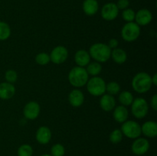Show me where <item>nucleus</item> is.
I'll return each instance as SVG.
<instances>
[{
  "label": "nucleus",
  "mask_w": 157,
  "mask_h": 156,
  "mask_svg": "<svg viewBox=\"0 0 157 156\" xmlns=\"http://www.w3.org/2000/svg\"><path fill=\"white\" fill-rule=\"evenodd\" d=\"M88 52L90 58H93L95 61L99 63H105L110 58L111 49L107 44L95 43L90 46Z\"/></svg>",
  "instance_id": "1"
},
{
  "label": "nucleus",
  "mask_w": 157,
  "mask_h": 156,
  "mask_svg": "<svg viewBox=\"0 0 157 156\" xmlns=\"http://www.w3.org/2000/svg\"><path fill=\"white\" fill-rule=\"evenodd\" d=\"M151 76L146 72H140L132 80V87L138 93H147L151 89Z\"/></svg>",
  "instance_id": "2"
},
{
  "label": "nucleus",
  "mask_w": 157,
  "mask_h": 156,
  "mask_svg": "<svg viewBox=\"0 0 157 156\" xmlns=\"http://www.w3.org/2000/svg\"><path fill=\"white\" fill-rule=\"evenodd\" d=\"M89 79V75L84 67H73L69 71L68 81L71 86L76 88H80L87 84Z\"/></svg>",
  "instance_id": "3"
},
{
  "label": "nucleus",
  "mask_w": 157,
  "mask_h": 156,
  "mask_svg": "<svg viewBox=\"0 0 157 156\" xmlns=\"http://www.w3.org/2000/svg\"><path fill=\"white\" fill-rule=\"evenodd\" d=\"M106 82L100 76H92L88 79L87 84V90L90 95L94 96H101L106 92Z\"/></svg>",
  "instance_id": "4"
},
{
  "label": "nucleus",
  "mask_w": 157,
  "mask_h": 156,
  "mask_svg": "<svg viewBox=\"0 0 157 156\" xmlns=\"http://www.w3.org/2000/svg\"><path fill=\"white\" fill-rule=\"evenodd\" d=\"M140 35V26L134 21L127 22L121 29V36L127 42L135 41Z\"/></svg>",
  "instance_id": "5"
},
{
  "label": "nucleus",
  "mask_w": 157,
  "mask_h": 156,
  "mask_svg": "<svg viewBox=\"0 0 157 156\" xmlns=\"http://www.w3.org/2000/svg\"><path fill=\"white\" fill-rule=\"evenodd\" d=\"M123 135L128 139H136L140 136L141 125L136 121L127 120L122 123L121 128Z\"/></svg>",
  "instance_id": "6"
},
{
  "label": "nucleus",
  "mask_w": 157,
  "mask_h": 156,
  "mask_svg": "<svg viewBox=\"0 0 157 156\" xmlns=\"http://www.w3.org/2000/svg\"><path fill=\"white\" fill-rule=\"evenodd\" d=\"M131 113L136 119H144L149 112V105L147 101L142 97L133 99L131 105Z\"/></svg>",
  "instance_id": "7"
},
{
  "label": "nucleus",
  "mask_w": 157,
  "mask_h": 156,
  "mask_svg": "<svg viewBox=\"0 0 157 156\" xmlns=\"http://www.w3.org/2000/svg\"><path fill=\"white\" fill-rule=\"evenodd\" d=\"M49 56L51 61L54 64H61L67 61L68 58V50L64 46L58 45L54 47Z\"/></svg>",
  "instance_id": "8"
},
{
  "label": "nucleus",
  "mask_w": 157,
  "mask_h": 156,
  "mask_svg": "<svg viewBox=\"0 0 157 156\" xmlns=\"http://www.w3.org/2000/svg\"><path fill=\"white\" fill-rule=\"evenodd\" d=\"M150 149V142L145 138H137L133 141L131 145V151L138 156L144 155Z\"/></svg>",
  "instance_id": "9"
},
{
  "label": "nucleus",
  "mask_w": 157,
  "mask_h": 156,
  "mask_svg": "<svg viewBox=\"0 0 157 156\" xmlns=\"http://www.w3.org/2000/svg\"><path fill=\"white\" fill-rule=\"evenodd\" d=\"M119 11L116 3H106L101 9V16L106 21H113L117 18L119 15Z\"/></svg>",
  "instance_id": "10"
},
{
  "label": "nucleus",
  "mask_w": 157,
  "mask_h": 156,
  "mask_svg": "<svg viewBox=\"0 0 157 156\" xmlns=\"http://www.w3.org/2000/svg\"><path fill=\"white\" fill-rule=\"evenodd\" d=\"M41 112V107L38 102L30 101L25 104L23 109V115L29 120H34L38 117Z\"/></svg>",
  "instance_id": "11"
},
{
  "label": "nucleus",
  "mask_w": 157,
  "mask_h": 156,
  "mask_svg": "<svg viewBox=\"0 0 157 156\" xmlns=\"http://www.w3.org/2000/svg\"><path fill=\"white\" fill-rule=\"evenodd\" d=\"M134 20L139 26L148 25L153 20V14L149 9H141L136 12Z\"/></svg>",
  "instance_id": "12"
},
{
  "label": "nucleus",
  "mask_w": 157,
  "mask_h": 156,
  "mask_svg": "<svg viewBox=\"0 0 157 156\" xmlns=\"http://www.w3.org/2000/svg\"><path fill=\"white\" fill-rule=\"evenodd\" d=\"M52 134L50 128L47 126H41L37 129L35 139L41 145H47L52 139Z\"/></svg>",
  "instance_id": "13"
},
{
  "label": "nucleus",
  "mask_w": 157,
  "mask_h": 156,
  "mask_svg": "<svg viewBox=\"0 0 157 156\" xmlns=\"http://www.w3.org/2000/svg\"><path fill=\"white\" fill-rule=\"evenodd\" d=\"M68 101L73 107H80L84 102V95L81 90L75 89L71 90L68 95Z\"/></svg>",
  "instance_id": "14"
},
{
  "label": "nucleus",
  "mask_w": 157,
  "mask_h": 156,
  "mask_svg": "<svg viewBox=\"0 0 157 156\" xmlns=\"http://www.w3.org/2000/svg\"><path fill=\"white\" fill-rule=\"evenodd\" d=\"M15 93V87L12 84L2 82L0 84V99L7 100L14 96Z\"/></svg>",
  "instance_id": "15"
},
{
  "label": "nucleus",
  "mask_w": 157,
  "mask_h": 156,
  "mask_svg": "<svg viewBox=\"0 0 157 156\" xmlns=\"http://www.w3.org/2000/svg\"><path fill=\"white\" fill-rule=\"evenodd\" d=\"M100 106L104 111L110 112L116 107V100L113 96L110 94H103L100 99Z\"/></svg>",
  "instance_id": "16"
},
{
  "label": "nucleus",
  "mask_w": 157,
  "mask_h": 156,
  "mask_svg": "<svg viewBox=\"0 0 157 156\" xmlns=\"http://www.w3.org/2000/svg\"><path fill=\"white\" fill-rule=\"evenodd\" d=\"M141 133L147 138L156 137L157 123L154 121H147L141 125Z\"/></svg>",
  "instance_id": "17"
},
{
  "label": "nucleus",
  "mask_w": 157,
  "mask_h": 156,
  "mask_svg": "<svg viewBox=\"0 0 157 156\" xmlns=\"http://www.w3.org/2000/svg\"><path fill=\"white\" fill-rule=\"evenodd\" d=\"M113 117L118 123H124L127 120L129 116V112L127 107L124 106H118L113 109Z\"/></svg>",
  "instance_id": "18"
},
{
  "label": "nucleus",
  "mask_w": 157,
  "mask_h": 156,
  "mask_svg": "<svg viewBox=\"0 0 157 156\" xmlns=\"http://www.w3.org/2000/svg\"><path fill=\"white\" fill-rule=\"evenodd\" d=\"M82 9L87 16H93L99 10L98 0H84L82 4Z\"/></svg>",
  "instance_id": "19"
},
{
  "label": "nucleus",
  "mask_w": 157,
  "mask_h": 156,
  "mask_svg": "<svg viewBox=\"0 0 157 156\" xmlns=\"http://www.w3.org/2000/svg\"><path fill=\"white\" fill-rule=\"evenodd\" d=\"M90 56L89 52L85 50H79L75 53V61L77 66L81 67H87V64L90 62Z\"/></svg>",
  "instance_id": "20"
},
{
  "label": "nucleus",
  "mask_w": 157,
  "mask_h": 156,
  "mask_svg": "<svg viewBox=\"0 0 157 156\" xmlns=\"http://www.w3.org/2000/svg\"><path fill=\"white\" fill-rule=\"evenodd\" d=\"M110 58L116 64H123L127 61V54L124 49L117 47V48L111 50Z\"/></svg>",
  "instance_id": "21"
},
{
  "label": "nucleus",
  "mask_w": 157,
  "mask_h": 156,
  "mask_svg": "<svg viewBox=\"0 0 157 156\" xmlns=\"http://www.w3.org/2000/svg\"><path fill=\"white\" fill-rule=\"evenodd\" d=\"M133 99L134 98H133V94L130 91H127V90L121 92L118 96L119 102H121V105L124 106H128L131 105Z\"/></svg>",
  "instance_id": "22"
},
{
  "label": "nucleus",
  "mask_w": 157,
  "mask_h": 156,
  "mask_svg": "<svg viewBox=\"0 0 157 156\" xmlns=\"http://www.w3.org/2000/svg\"><path fill=\"white\" fill-rule=\"evenodd\" d=\"M87 70L88 75H90L92 76H98L102 71V66L101 63L97 62H90L87 66V68H85Z\"/></svg>",
  "instance_id": "23"
},
{
  "label": "nucleus",
  "mask_w": 157,
  "mask_h": 156,
  "mask_svg": "<svg viewBox=\"0 0 157 156\" xmlns=\"http://www.w3.org/2000/svg\"><path fill=\"white\" fill-rule=\"evenodd\" d=\"M11 35V28L9 24L5 21H0V41L9 39Z\"/></svg>",
  "instance_id": "24"
},
{
  "label": "nucleus",
  "mask_w": 157,
  "mask_h": 156,
  "mask_svg": "<svg viewBox=\"0 0 157 156\" xmlns=\"http://www.w3.org/2000/svg\"><path fill=\"white\" fill-rule=\"evenodd\" d=\"M121 91V86L117 82L111 81L106 84V92H107V94H110L111 96L118 94Z\"/></svg>",
  "instance_id": "25"
},
{
  "label": "nucleus",
  "mask_w": 157,
  "mask_h": 156,
  "mask_svg": "<svg viewBox=\"0 0 157 156\" xmlns=\"http://www.w3.org/2000/svg\"><path fill=\"white\" fill-rule=\"evenodd\" d=\"M33 148L29 144H23L17 151V154L18 156H32L33 154Z\"/></svg>",
  "instance_id": "26"
},
{
  "label": "nucleus",
  "mask_w": 157,
  "mask_h": 156,
  "mask_svg": "<svg viewBox=\"0 0 157 156\" xmlns=\"http://www.w3.org/2000/svg\"><path fill=\"white\" fill-rule=\"evenodd\" d=\"M51 61L50 56L45 52H41L35 56V62L41 66L47 65Z\"/></svg>",
  "instance_id": "27"
},
{
  "label": "nucleus",
  "mask_w": 157,
  "mask_h": 156,
  "mask_svg": "<svg viewBox=\"0 0 157 156\" xmlns=\"http://www.w3.org/2000/svg\"><path fill=\"white\" fill-rule=\"evenodd\" d=\"M123 136H124V135H123L121 130L117 128V129L113 130L110 132V136H109V139H110L111 143L118 144L122 141Z\"/></svg>",
  "instance_id": "28"
},
{
  "label": "nucleus",
  "mask_w": 157,
  "mask_h": 156,
  "mask_svg": "<svg viewBox=\"0 0 157 156\" xmlns=\"http://www.w3.org/2000/svg\"><path fill=\"white\" fill-rule=\"evenodd\" d=\"M50 154L52 156H64L65 154V148L60 143L55 144L51 148Z\"/></svg>",
  "instance_id": "29"
},
{
  "label": "nucleus",
  "mask_w": 157,
  "mask_h": 156,
  "mask_svg": "<svg viewBox=\"0 0 157 156\" xmlns=\"http://www.w3.org/2000/svg\"><path fill=\"white\" fill-rule=\"evenodd\" d=\"M135 15H136V12H134V10L130 9V8H127V9L123 10L122 18L126 22H131V21H134Z\"/></svg>",
  "instance_id": "30"
},
{
  "label": "nucleus",
  "mask_w": 157,
  "mask_h": 156,
  "mask_svg": "<svg viewBox=\"0 0 157 156\" xmlns=\"http://www.w3.org/2000/svg\"><path fill=\"white\" fill-rule=\"evenodd\" d=\"M5 79H6V82L13 84L14 83L16 82L17 80H18V74H17V72L14 70H6V73H5Z\"/></svg>",
  "instance_id": "31"
},
{
  "label": "nucleus",
  "mask_w": 157,
  "mask_h": 156,
  "mask_svg": "<svg viewBox=\"0 0 157 156\" xmlns=\"http://www.w3.org/2000/svg\"><path fill=\"white\" fill-rule=\"evenodd\" d=\"M117 6L119 10H124L130 6V1L129 0H118L116 3Z\"/></svg>",
  "instance_id": "32"
},
{
  "label": "nucleus",
  "mask_w": 157,
  "mask_h": 156,
  "mask_svg": "<svg viewBox=\"0 0 157 156\" xmlns=\"http://www.w3.org/2000/svg\"><path fill=\"white\" fill-rule=\"evenodd\" d=\"M107 45H108V47H110L111 50H113V49H115L117 48V47H118V45H119V41H118V40L116 39V38H111V39L109 41Z\"/></svg>",
  "instance_id": "33"
},
{
  "label": "nucleus",
  "mask_w": 157,
  "mask_h": 156,
  "mask_svg": "<svg viewBox=\"0 0 157 156\" xmlns=\"http://www.w3.org/2000/svg\"><path fill=\"white\" fill-rule=\"evenodd\" d=\"M150 106L155 111L157 110V94H154L150 99Z\"/></svg>",
  "instance_id": "34"
},
{
  "label": "nucleus",
  "mask_w": 157,
  "mask_h": 156,
  "mask_svg": "<svg viewBox=\"0 0 157 156\" xmlns=\"http://www.w3.org/2000/svg\"><path fill=\"white\" fill-rule=\"evenodd\" d=\"M151 80H152V84L154 86L157 85V74L154 73L153 76H151Z\"/></svg>",
  "instance_id": "35"
},
{
  "label": "nucleus",
  "mask_w": 157,
  "mask_h": 156,
  "mask_svg": "<svg viewBox=\"0 0 157 156\" xmlns=\"http://www.w3.org/2000/svg\"><path fill=\"white\" fill-rule=\"evenodd\" d=\"M41 156H52L51 154H41Z\"/></svg>",
  "instance_id": "36"
}]
</instances>
